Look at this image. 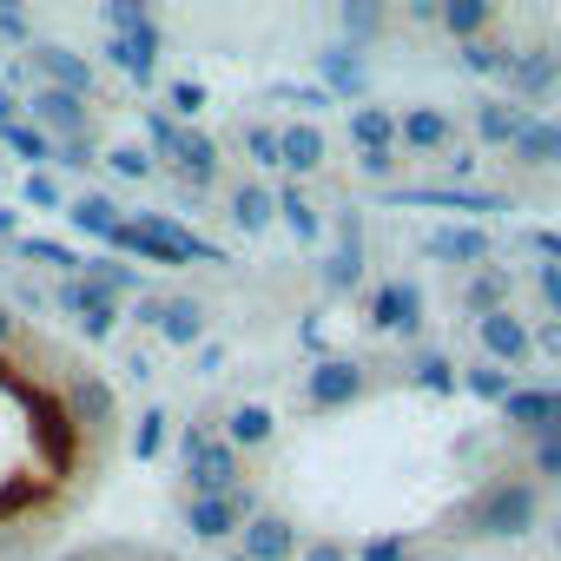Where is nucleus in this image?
<instances>
[{
  "label": "nucleus",
  "mask_w": 561,
  "mask_h": 561,
  "mask_svg": "<svg viewBox=\"0 0 561 561\" xmlns=\"http://www.w3.org/2000/svg\"><path fill=\"white\" fill-rule=\"evenodd\" d=\"M27 113H34V126L54 139V133H87V100L80 93H60V87H34V100H27Z\"/></svg>",
  "instance_id": "obj_5"
},
{
  "label": "nucleus",
  "mask_w": 561,
  "mask_h": 561,
  "mask_svg": "<svg viewBox=\"0 0 561 561\" xmlns=\"http://www.w3.org/2000/svg\"><path fill=\"white\" fill-rule=\"evenodd\" d=\"M113 390L41 337L0 351V535L67 515L106 469Z\"/></svg>",
  "instance_id": "obj_1"
},
{
  "label": "nucleus",
  "mask_w": 561,
  "mask_h": 561,
  "mask_svg": "<svg viewBox=\"0 0 561 561\" xmlns=\"http://www.w3.org/2000/svg\"><path fill=\"white\" fill-rule=\"evenodd\" d=\"M106 251H139L146 264H192V257H218L205 238H192L185 225H172V218H126L119 231H113V244Z\"/></svg>",
  "instance_id": "obj_2"
},
{
  "label": "nucleus",
  "mask_w": 561,
  "mask_h": 561,
  "mask_svg": "<svg viewBox=\"0 0 561 561\" xmlns=\"http://www.w3.org/2000/svg\"><path fill=\"white\" fill-rule=\"evenodd\" d=\"M60 305L80 318V331L100 344V337H113V324H119V311H113V291L106 285H93V277H73V285L60 291Z\"/></svg>",
  "instance_id": "obj_4"
},
{
  "label": "nucleus",
  "mask_w": 561,
  "mask_h": 561,
  "mask_svg": "<svg viewBox=\"0 0 561 561\" xmlns=\"http://www.w3.org/2000/svg\"><path fill=\"white\" fill-rule=\"evenodd\" d=\"M0 146H14L27 165H67V159H60V146H54L41 126H8V133H0Z\"/></svg>",
  "instance_id": "obj_10"
},
{
  "label": "nucleus",
  "mask_w": 561,
  "mask_h": 561,
  "mask_svg": "<svg viewBox=\"0 0 561 561\" xmlns=\"http://www.w3.org/2000/svg\"><path fill=\"white\" fill-rule=\"evenodd\" d=\"M285 152H291V165H318V133H311V126H298V133L285 139Z\"/></svg>",
  "instance_id": "obj_13"
},
{
  "label": "nucleus",
  "mask_w": 561,
  "mask_h": 561,
  "mask_svg": "<svg viewBox=\"0 0 561 561\" xmlns=\"http://www.w3.org/2000/svg\"><path fill=\"white\" fill-rule=\"evenodd\" d=\"M113 165H119V172H126V179H146V165H152V159H146V152H133V146H126V152H113Z\"/></svg>",
  "instance_id": "obj_18"
},
{
  "label": "nucleus",
  "mask_w": 561,
  "mask_h": 561,
  "mask_svg": "<svg viewBox=\"0 0 561 561\" xmlns=\"http://www.w3.org/2000/svg\"><path fill=\"white\" fill-rule=\"evenodd\" d=\"M27 205H47V211H54V205H60V185L41 179V172H27Z\"/></svg>",
  "instance_id": "obj_16"
},
{
  "label": "nucleus",
  "mask_w": 561,
  "mask_h": 561,
  "mask_svg": "<svg viewBox=\"0 0 561 561\" xmlns=\"http://www.w3.org/2000/svg\"><path fill=\"white\" fill-rule=\"evenodd\" d=\"M198 106H205V93H198L192 80H179V87H172V113H185V119H192Z\"/></svg>",
  "instance_id": "obj_17"
},
{
  "label": "nucleus",
  "mask_w": 561,
  "mask_h": 561,
  "mask_svg": "<svg viewBox=\"0 0 561 561\" xmlns=\"http://www.w3.org/2000/svg\"><path fill=\"white\" fill-rule=\"evenodd\" d=\"M67 225H73V231H93L100 244H113V231H119L126 218H119V205H113V198H100V192H80V198L67 205Z\"/></svg>",
  "instance_id": "obj_7"
},
{
  "label": "nucleus",
  "mask_w": 561,
  "mask_h": 561,
  "mask_svg": "<svg viewBox=\"0 0 561 561\" xmlns=\"http://www.w3.org/2000/svg\"><path fill=\"white\" fill-rule=\"evenodd\" d=\"M231 430H238V443H264V436H271V416H264V410H238Z\"/></svg>",
  "instance_id": "obj_14"
},
{
  "label": "nucleus",
  "mask_w": 561,
  "mask_h": 561,
  "mask_svg": "<svg viewBox=\"0 0 561 561\" xmlns=\"http://www.w3.org/2000/svg\"><path fill=\"white\" fill-rule=\"evenodd\" d=\"M185 522H192V535L218 541V535H231V528H238V495H192Z\"/></svg>",
  "instance_id": "obj_8"
},
{
  "label": "nucleus",
  "mask_w": 561,
  "mask_h": 561,
  "mask_svg": "<svg viewBox=\"0 0 561 561\" xmlns=\"http://www.w3.org/2000/svg\"><path fill=\"white\" fill-rule=\"evenodd\" d=\"M185 476L198 482V495H225V489H231V476H238V456H231L218 436L185 430Z\"/></svg>",
  "instance_id": "obj_3"
},
{
  "label": "nucleus",
  "mask_w": 561,
  "mask_h": 561,
  "mask_svg": "<svg viewBox=\"0 0 561 561\" xmlns=\"http://www.w3.org/2000/svg\"><path fill=\"white\" fill-rule=\"evenodd\" d=\"M159 331H165L172 344H198V331H205V324H198V311H192V305H165V311H159Z\"/></svg>",
  "instance_id": "obj_11"
},
{
  "label": "nucleus",
  "mask_w": 561,
  "mask_h": 561,
  "mask_svg": "<svg viewBox=\"0 0 561 561\" xmlns=\"http://www.w3.org/2000/svg\"><path fill=\"white\" fill-rule=\"evenodd\" d=\"M34 67H41L60 93H80V100L93 93V67H87V60H73L67 47H34Z\"/></svg>",
  "instance_id": "obj_6"
},
{
  "label": "nucleus",
  "mask_w": 561,
  "mask_h": 561,
  "mask_svg": "<svg viewBox=\"0 0 561 561\" xmlns=\"http://www.w3.org/2000/svg\"><path fill=\"white\" fill-rule=\"evenodd\" d=\"M244 554H251V561H285V554H291V528L277 522V515L251 522V528H244Z\"/></svg>",
  "instance_id": "obj_9"
},
{
  "label": "nucleus",
  "mask_w": 561,
  "mask_h": 561,
  "mask_svg": "<svg viewBox=\"0 0 561 561\" xmlns=\"http://www.w3.org/2000/svg\"><path fill=\"white\" fill-rule=\"evenodd\" d=\"M159 443H165V416H159V410H146V416H139V436H133L139 462H152V456H159Z\"/></svg>",
  "instance_id": "obj_12"
},
{
  "label": "nucleus",
  "mask_w": 561,
  "mask_h": 561,
  "mask_svg": "<svg viewBox=\"0 0 561 561\" xmlns=\"http://www.w3.org/2000/svg\"><path fill=\"white\" fill-rule=\"evenodd\" d=\"M264 205H271L264 192H238V225H244V231H257V225H264Z\"/></svg>",
  "instance_id": "obj_15"
}]
</instances>
